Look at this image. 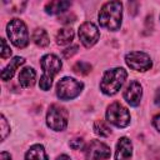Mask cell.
<instances>
[{
    "mask_svg": "<svg viewBox=\"0 0 160 160\" xmlns=\"http://www.w3.org/2000/svg\"><path fill=\"white\" fill-rule=\"evenodd\" d=\"M122 18V5L120 1H109L102 5L99 12V24L100 26L116 31L120 29Z\"/></svg>",
    "mask_w": 160,
    "mask_h": 160,
    "instance_id": "cell-1",
    "label": "cell"
},
{
    "mask_svg": "<svg viewBox=\"0 0 160 160\" xmlns=\"http://www.w3.org/2000/svg\"><path fill=\"white\" fill-rule=\"evenodd\" d=\"M40 65L42 68V76L40 78L39 86L41 90L46 91L51 88L54 76L60 71L61 69V60L52 54H48L41 58Z\"/></svg>",
    "mask_w": 160,
    "mask_h": 160,
    "instance_id": "cell-2",
    "label": "cell"
},
{
    "mask_svg": "<svg viewBox=\"0 0 160 160\" xmlns=\"http://www.w3.org/2000/svg\"><path fill=\"white\" fill-rule=\"evenodd\" d=\"M126 76H128V72L122 68H115V69L108 70L100 81L101 91L105 95H115L122 86Z\"/></svg>",
    "mask_w": 160,
    "mask_h": 160,
    "instance_id": "cell-3",
    "label": "cell"
},
{
    "mask_svg": "<svg viewBox=\"0 0 160 160\" xmlns=\"http://www.w3.org/2000/svg\"><path fill=\"white\" fill-rule=\"evenodd\" d=\"M6 32L10 41L16 48H25L29 44V34L26 26L20 19H11L6 26Z\"/></svg>",
    "mask_w": 160,
    "mask_h": 160,
    "instance_id": "cell-4",
    "label": "cell"
},
{
    "mask_svg": "<svg viewBox=\"0 0 160 160\" xmlns=\"http://www.w3.org/2000/svg\"><path fill=\"white\" fill-rule=\"evenodd\" d=\"M84 88L81 81L72 78H62L56 85V95L60 100H71L76 98Z\"/></svg>",
    "mask_w": 160,
    "mask_h": 160,
    "instance_id": "cell-5",
    "label": "cell"
},
{
    "mask_svg": "<svg viewBox=\"0 0 160 160\" xmlns=\"http://www.w3.org/2000/svg\"><path fill=\"white\" fill-rule=\"evenodd\" d=\"M46 124L55 131L65 130L68 125V111L60 105H51L46 114Z\"/></svg>",
    "mask_w": 160,
    "mask_h": 160,
    "instance_id": "cell-6",
    "label": "cell"
},
{
    "mask_svg": "<svg viewBox=\"0 0 160 160\" xmlns=\"http://www.w3.org/2000/svg\"><path fill=\"white\" fill-rule=\"evenodd\" d=\"M106 119L110 124L118 128H125L130 122V114L125 106L119 102H114L106 110Z\"/></svg>",
    "mask_w": 160,
    "mask_h": 160,
    "instance_id": "cell-7",
    "label": "cell"
},
{
    "mask_svg": "<svg viewBox=\"0 0 160 160\" xmlns=\"http://www.w3.org/2000/svg\"><path fill=\"white\" fill-rule=\"evenodd\" d=\"M125 61L130 66V69L136 71H146L151 68L150 56L142 51H131L126 54Z\"/></svg>",
    "mask_w": 160,
    "mask_h": 160,
    "instance_id": "cell-8",
    "label": "cell"
},
{
    "mask_svg": "<svg viewBox=\"0 0 160 160\" xmlns=\"http://www.w3.org/2000/svg\"><path fill=\"white\" fill-rule=\"evenodd\" d=\"M79 38L85 48H91L94 44L98 42L100 38L98 26L91 21H85L79 28Z\"/></svg>",
    "mask_w": 160,
    "mask_h": 160,
    "instance_id": "cell-9",
    "label": "cell"
},
{
    "mask_svg": "<svg viewBox=\"0 0 160 160\" xmlns=\"http://www.w3.org/2000/svg\"><path fill=\"white\" fill-rule=\"evenodd\" d=\"M110 148L99 140H92L85 150L86 160H105L110 158Z\"/></svg>",
    "mask_w": 160,
    "mask_h": 160,
    "instance_id": "cell-10",
    "label": "cell"
},
{
    "mask_svg": "<svg viewBox=\"0 0 160 160\" xmlns=\"http://www.w3.org/2000/svg\"><path fill=\"white\" fill-rule=\"evenodd\" d=\"M141 95H142V90H141V85L132 80L129 82V85L126 86V89L124 90V99L126 100V102L131 106H138L140 104L141 100Z\"/></svg>",
    "mask_w": 160,
    "mask_h": 160,
    "instance_id": "cell-11",
    "label": "cell"
},
{
    "mask_svg": "<svg viewBox=\"0 0 160 160\" xmlns=\"http://www.w3.org/2000/svg\"><path fill=\"white\" fill-rule=\"evenodd\" d=\"M132 154V145L128 138H120L116 145L115 160H129Z\"/></svg>",
    "mask_w": 160,
    "mask_h": 160,
    "instance_id": "cell-12",
    "label": "cell"
},
{
    "mask_svg": "<svg viewBox=\"0 0 160 160\" xmlns=\"http://www.w3.org/2000/svg\"><path fill=\"white\" fill-rule=\"evenodd\" d=\"M24 62H25L24 58H20V56H15L14 59H11L10 62L8 64V66L1 71V79H2L4 81L10 80V79L14 76L15 70H16L20 65H22Z\"/></svg>",
    "mask_w": 160,
    "mask_h": 160,
    "instance_id": "cell-13",
    "label": "cell"
},
{
    "mask_svg": "<svg viewBox=\"0 0 160 160\" xmlns=\"http://www.w3.org/2000/svg\"><path fill=\"white\" fill-rule=\"evenodd\" d=\"M36 72L32 68H24L19 74V82L22 88H31L35 84Z\"/></svg>",
    "mask_w": 160,
    "mask_h": 160,
    "instance_id": "cell-14",
    "label": "cell"
},
{
    "mask_svg": "<svg viewBox=\"0 0 160 160\" xmlns=\"http://www.w3.org/2000/svg\"><path fill=\"white\" fill-rule=\"evenodd\" d=\"M71 2L70 1H65V0H56V1H50L46 4L45 10L48 14L50 15H55V14H60L64 12L65 10H68V8H70Z\"/></svg>",
    "mask_w": 160,
    "mask_h": 160,
    "instance_id": "cell-15",
    "label": "cell"
},
{
    "mask_svg": "<svg viewBox=\"0 0 160 160\" xmlns=\"http://www.w3.org/2000/svg\"><path fill=\"white\" fill-rule=\"evenodd\" d=\"M25 160H48V155L45 152L44 146L40 144L32 145L28 150V152L25 155Z\"/></svg>",
    "mask_w": 160,
    "mask_h": 160,
    "instance_id": "cell-16",
    "label": "cell"
},
{
    "mask_svg": "<svg viewBox=\"0 0 160 160\" xmlns=\"http://www.w3.org/2000/svg\"><path fill=\"white\" fill-rule=\"evenodd\" d=\"M74 39V30L71 28H64L60 29L56 34V42L59 45H68Z\"/></svg>",
    "mask_w": 160,
    "mask_h": 160,
    "instance_id": "cell-17",
    "label": "cell"
},
{
    "mask_svg": "<svg viewBox=\"0 0 160 160\" xmlns=\"http://www.w3.org/2000/svg\"><path fill=\"white\" fill-rule=\"evenodd\" d=\"M32 40L40 48L48 46L49 42H50L49 35H48V32L44 29H36V30H34V32H32Z\"/></svg>",
    "mask_w": 160,
    "mask_h": 160,
    "instance_id": "cell-18",
    "label": "cell"
},
{
    "mask_svg": "<svg viewBox=\"0 0 160 160\" xmlns=\"http://www.w3.org/2000/svg\"><path fill=\"white\" fill-rule=\"evenodd\" d=\"M94 131H95L96 135L102 136V138H106V136H109L111 134V129L102 120L95 121V124H94Z\"/></svg>",
    "mask_w": 160,
    "mask_h": 160,
    "instance_id": "cell-19",
    "label": "cell"
},
{
    "mask_svg": "<svg viewBox=\"0 0 160 160\" xmlns=\"http://www.w3.org/2000/svg\"><path fill=\"white\" fill-rule=\"evenodd\" d=\"M72 70H74V72H76L79 75H88L91 71V65L85 61H78L72 66Z\"/></svg>",
    "mask_w": 160,
    "mask_h": 160,
    "instance_id": "cell-20",
    "label": "cell"
},
{
    "mask_svg": "<svg viewBox=\"0 0 160 160\" xmlns=\"http://www.w3.org/2000/svg\"><path fill=\"white\" fill-rule=\"evenodd\" d=\"M10 55H11V49H10V46L8 45V42H6L5 39H1V51H0V56H1L2 59H6V58H9Z\"/></svg>",
    "mask_w": 160,
    "mask_h": 160,
    "instance_id": "cell-21",
    "label": "cell"
},
{
    "mask_svg": "<svg viewBox=\"0 0 160 160\" xmlns=\"http://www.w3.org/2000/svg\"><path fill=\"white\" fill-rule=\"evenodd\" d=\"M0 125H1V140H5V138H6V135H8L9 130H10V128H9L8 121H6V119H5V116H4V115H1Z\"/></svg>",
    "mask_w": 160,
    "mask_h": 160,
    "instance_id": "cell-22",
    "label": "cell"
},
{
    "mask_svg": "<svg viewBox=\"0 0 160 160\" xmlns=\"http://www.w3.org/2000/svg\"><path fill=\"white\" fill-rule=\"evenodd\" d=\"M84 146H85V144L81 138H76L70 141V148L74 150H81V149H84Z\"/></svg>",
    "mask_w": 160,
    "mask_h": 160,
    "instance_id": "cell-23",
    "label": "cell"
},
{
    "mask_svg": "<svg viewBox=\"0 0 160 160\" xmlns=\"http://www.w3.org/2000/svg\"><path fill=\"white\" fill-rule=\"evenodd\" d=\"M78 45H72L71 48H68V49H65V50H62V56L65 58V59H69V58H71L74 54H76L78 52Z\"/></svg>",
    "mask_w": 160,
    "mask_h": 160,
    "instance_id": "cell-24",
    "label": "cell"
},
{
    "mask_svg": "<svg viewBox=\"0 0 160 160\" xmlns=\"http://www.w3.org/2000/svg\"><path fill=\"white\" fill-rule=\"evenodd\" d=\"M152 122H154V126L156 128V130L160 132V114H159V115H156V116L154 118Z\"/></svg>",
    "mask_w": 160,
    "mask_h": 160,
    "instance_id": "cell-25",
    "label": "cell"
},
{
    "mask_svg": "<svg viewBox=\"0 0 160 160\" xmlns=\"http://www.w3.org/2000/svg\"><path fill=\"white\" fill-rule=\"evenodd\" d=\"M0 160H11V155L6 151H2L0 154Z\"/></svg>",
    "mask_w": 160,
    "mask_h": 160,
    "instance_id": "cell-26",
    "label": "cell"
},
{
    "mask_svg": "<svg viewBox=\"0 0 160 160\" xmlns=\"http://www.w3.org/2000/svg\"><path fill=\"white\" fill-rule=\"evenodd\" d=\"M155 104L158 105V106H160V89L156 91V94H155Z\"/></svg>",
    "mask_w": 160,
    "mask_h": 160,
    "instance_id": "cell-27",
    "label": "cell"
},
{
    "mask_svg": "<svg viewBox=\"0 0 160 160\" xmlns=\"http://www.w3.org/2000/svg\"><path fill=\"white\" fill-rule=\"evenodd\" d=\"M56 160H71L68 155H65V154H62V155H60V156H58V159Z\"/></svg>",
    "mask_w": 160,
    "mask_h": 160,
    "instance_id": "cell-28",
    "label": "cell"
}]
</instances>
